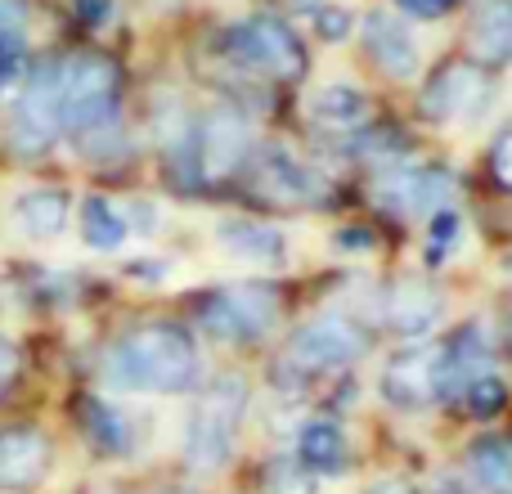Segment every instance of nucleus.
I'll return each instance as SVG.
<instances>
[{"instance_id": "f257e3e1", "label": "nucleus", "mask_w": 512, "mask_h": 494, "mask_svg": "<svg viewBox=\"0 0 512 494\" xmlns=\"http://www.w3.org/2000/svg\"><path fill=\"white\" fill-rule=\"evenodd\" d=\"M104 378L117 391L176 396L198 382V346L176 324H140L108 351Z\"/></svg>"}, {"instance_id": "f03ea898", "label": "nucleus", "mask_w": 512, "mask_h": 494, "mask_svg": "<svg viewBox=\"0 0 512 494\" xmlns=\"http://www.w3.org/2000/svg\"><path fill=\"white\" fill-rule=\"evenodd\" d=\"M45 72V86H50L54 113L59 126L72 131H90L99 122H113V104H117V68L104 54H68L54 68Z\"/></svg>"}, {"instance_id": "7ed1b4c3", "label": "nucleus", "mask_w": 512, "mask_h": 494, "mask_svg": "<svg viewBox=\"0 0 512 494\" xmlns=\"http://www.w3.org/2000/svg\"><path fill=\"white\" fill-rule=\"evenodd\" d=\"M243 409H248V382L239 373H221L212 387L198 396L185 427V459L194 472H216L234 450Z\"/></svg>"}, {"instance_id": "20e7f679", "label": "nucleus", "mask_w": 512, "mask_h": 494, "mask_svg": "<svg viewBox=\"0 0 512 494\" xmlns=\"http://www.w3.org/2000/svg\"><path fill=\"white\" fill-rule=\"evenodd\" d=\"M279 310L283 301L270 283H234V288H216L198 301V324L221 342H252V337L270 333Z\"/></svg>"}, {"instance_id": "39448f33", "label": "nucleus", "mask_w": 512, "mask_h": 494, "mask_svg": "<svg viewBox=\"0 0 512 494\" xmlns=\"http://www.w3.org/2000/svg\"><path fill=\"white\" fill-rule=\"evenodd\" d=\"M248 149H252V126L239 108H212L198 122V131H189V167L203 180H225L230 171H239Z\"/></svg>"}, {"instance_id": "423d86ee", "label": "nucleus", "mask_w": 512, "mask_h": 494, "mask_svg": "<svg viewBox=\"0 0 512 494\" xmlns=\"http://www.w3.org/2000/svg\"><path fill=\"white\" fill-rule=\"evenodd\" d=\"M490 99H495V77H490L486 68L450 63V68H441L423 86V113L432 117V122L459 126V122H477L490 108Z\"/></svg>"}, {"instance_id": "0eeeda50", "label": "nucleus", "mask_w": 512, "mask_h": 494, "mask_svg": "<svg viewBox=\"0 0 512 494\" xmlns=\"http://www.w3.org/2000/svg\"><path fill=\"white\" fill-rule=\"evenodd\" d=\"M225 50H230L239 63L256 68V72H270V77H301V68H306V50H301V41L279 23V18H265V14L230 27Z\"/></svg>"}, {"instance_id": "6e6552de", "label": "nucleus", "mask_w": 512, "mask_h": 494, "mask_svg": "<svg viewBox=\"0 0 512 494\" xmlns=\"http://www.w3.org/2000/svg\"><path fill=\"white\" fill-rule=\"evenodd\" d=\"M364 328L346 315H319L306 328H297V337L288 342V364L301 373H319V369H337L364 355Z\"/></svg>"}, {"instance_id": "1a4fd4ad", "label": "nucleus", "mask_w": 512, "mask_h": 494, "mask_svg": "<svg viewBox=\"0 0 512 494\" xmlns=\"http://www.w3.org/2000/svg\"><path fill=\"white\" fill-rule=\"evenodd\" d=\"M373 198L396 216L445 212L454 198V176L441 167H387L373 176Z\"/></svg>"}, {"instance_id": "9d476101", "label": "nucleus", "mask_w": 512, "mask_h": 494, "mask_svg": "<svg viewBox=\"0 0 512 494\" xmlns=\"http://www.w3.org/2000/svg\"><path fill=\"white\" fill-rule=\"evenodd\" d=\"M382 396L396 409H423L441 400V351H400L382 369Z\"/></svg>"}, {"instance_id": "9b49d317", "label": "nucleus", "mask_w": 512, "mask_h": 494, "mask_svg": "<svg viewBox=\"0 0 512 494\" xmlns=\"http://www.w3.org/2000/svg\"><path fill=\"white\" fill-rule=\"evenodd\" d=\"M256 198L265 203H279V207H310V203H324V180L297 162L292 153L270 149L256 167Z\"/></svg>"}, {"instance_id": "f8f14e48", "label": "nucleus", "mask_w": 512, "mask_h": 494, "mask_svg": "<svg viewBox=\"0 0 512 494\" xmlns=\"http://www.w3.org/2000/svg\"><path fill=\"white\" fill-rule=\"evenodd\" d=\"M59 131L63 126H59V113H54L45 72H36V77L27 81L23 99L14 104V117H9V140H14L18 153H45Z\"/></svg>"}, {"instance_id": "ddd939ff", "label": "nucleus", "mask_w": 512, "mask_h": 494, "mask_svg": "<svg viewBox=\"0 0 512 494\" xmlns=\"http://www.w3.org/2000/svg\"><path fill=\"white\" fill-rule=\"evenodd\" d=\"M382 319L400 337H427L436 328V319H441V292L418 279L391 283L387 297H382Z\"/></svg>"}, {"instance_id": "4468645a", "label": "nucleus", "mask_w": 512, "mask_h": 494, "mask_svg": "<svg viewBox=\"0 0 512 494\" xmlns=\"http://www.w3.org/2000/svg\"><path fill=\"white\" fill-rule=\"evenodd\" d=\"M50 472V441L32 427L0 436V490H32Z\"/></svg>"}, {"instance_id": "2eb2a0df", "label": "nucleus", "mask_w": 512, "mask_h": 494, "mask_svg": "<svg viewBox=\"0 0 512 494\" xmlns=\"http://www.w3.org/2000/svg\"><path fill=\"white\" fill-rule=\"evenodd\" d=\"M364 45H369L373 63H378L391 81H409L418 72V45L396 14H369V23H364Z\"/></svg>"}, {"instance_id": "dca6fc26", "label": "nucleus", "mask_w": 512, "mask_h": 494, "mask_svg": "<svg viewBox=\"0 0 512 494\" xmlns=\"http://www.w3.org/2000/svg\"><path fill=\"white\" fill-rule=\"evenodd\" d=\"M297 459L315 477H337V472H346V459H351L346 432L337 423H328V418H315V423H306L297 432Z\"/></svg>"}, {"instance_id": "f3484780", "label": "nucleus", "mask_w": 512, "mask_h": 494, "mask_svg": "<svg viewBox=\"0 0 512 494\" xmlns=\"http://www.w3.org/2000/svg\"><path fill=\"white\" fill-rule=\"evenodd\" d=\"M472 50L486 68L512 63V0H486L472 14Z\"/></svg>"}, {"instance_id": "a211bd4d", "label": "nucleus", "mask_w": 512, "mask_h": 494, "mask_svg": "<svg viewBox=\"0 0 512 494\" xmlns=\"http://www.w3.org/2000/svg\"><path fill=\"white\" fill-rule=\"evenodd\" d=\"M216 239H221V247L234 256V261H248V265H283V256H288L283 234L270 230V225H256V221L221 225Z\"/></svg>"}, {"instance_id": "6ab92c4d", "label": "nucleus", "mask_w": 512, "mask_h": 494, "mask_svg": "<svg viewBox=\"0 0 512 494\" xmlns=\"http://www.w3.org/2000/svg\"><path fill=\"white\" fill-rule=\"evenodd\" d=\"M14 221L27 239H54L68 225V194L59 189H32L14 203Z\"/></svg>"}, {"instance_id": "aec40b11", "label": "nucleus", "mask_w": 512, "mask_h": 494, "mask_svg": "<svg viewBox=\"0 0 512 494\" xmlns=\"http://www.w3.org/2000/svg\"><path fill=\"white\" fill-rule=\"evenodd\" d=\"M81 423H86V436L104 454H131L135 450V423L117 405H108V400L90 396L86 405H81Z\"/></svg>"}, {"instance_id": "412c9836", "label": "nucleus", "mask_w": 512, "mask_h": 494, "mask_svg": "<svg viewBox=\"0 0 512 494\" xmlns=\"http://www.w3.org/2000/svg\"><path fill=\"white\" fill-rule=\"evenodd\" d=\"M468 477L486 494H512V441L481 436L468 450Z\"/></svg>"}, {"instance_id": "4be33fe9", "label": "nucleus", "mask_w": 512, "mask_h": 494, "mask_svg": "<svg viewBox=\"0 0 512 494\" xmlns=\"http://www.w3.org/2000/svg\"><path fill=\"white\" fill-rule=\"evenodd\" d=\"M310 117L342 135V131H355V126L369 122V104H364V95L355 86H324L310 95Z\"/></svg>"}, {"instance_id": "5701e85b", "label": "nucleus", "mask_w": 512, "mask_h": 494, "mask_svg": "<svg viewBox=\"0 0 512 494\" xmlns=\"http://www.w3.org/2000/svg\"><path fill=\"white\" fill-rule=\"evenodd\" d=\"M81 239L95 252H113V247L126 243V216L108 198H86V207H81Z\"/></svg>"}, {"instance_id": "b1692460", "label": "nucleus", "mask_w": 512, "mask_h": 494, "mask_svg": "<svg viewBox=\"0 0 512 494\" xmlns=\"http://www.w3.org/2000/svg\"><path fill=\"white\" fill-rule=\"evenodd\" d=\"M315 490V472L301 459H274L265 468V494H310Z\"/></svg>"}, {"instance_id": "393cba45", "label": "nucleus", "mask_w": 512, "mask_h": 494, "mask_svg": "<svg viewBox=\"0 0 512 494\" xmlns=\"http://www.w3.org/2000/svg\"><path fill=\"white\" fill-rule=\"evenodd\" d=\"M459 396H463V405H468L477 418H495L499 409L508 405V387L495 378V373H481V378H472L468 387L459 391Z\"/></svg>"}, {"instance_id": "a878e982", "label": "nucleus", "mask_w": 512, "mask_h": 494, "mask_svg": "<svg viewBox=\"0 0 512 494\" xmlns=\"http://www.w3.org/2000/svg\"><path fill=\"white\" fill-rule=\"evenodd\" d=\"M454 239H459V212H454V207H445V212H436L432 216V261H441L445 252H450L454 247Z\"/></svg>"}, {"instance_id": "bb28decb", "label": "nucleus", "mask_w": 512, "mask_h": 494, "mask_svg": "<svg viewBox=\"0 0 512 494\" xmlns=\"http://www.w3.org/2000/svg\"><path fill=\"white\" fill-rule=\"evenodd\" d=\"M490 171H495V180L512 194V122L495 135V144H490Z\"/></svg>"}, {"instance_id": "cd10ccee", "label": "nucleus", "mask_w": 512, "mask_h": 494, "mask_svg": "<svg viewBox=\"0 0 512 494\" xmlns=\"http://www.w3.org/2000/svg\"><path fill=\"white\" fill-rule=\"evenodd\" d=\"M23 0H0V45H14L23 32Z\"/></svg>"}, {"instance_id": "c85d7f7f", "label": "nucleus", "mask_w": 512, "mask_h": 494, "mask_svg": "<svg viewBox=\"0 0 512 494\" xmlns=\"http://www.w3.org/2000/svg\"><path fill=\"white\" fill-rule=\"evenodd\" d=\"M319 36H324V41H342L346 32H351V14H346V9H319Z\"/></svg>"}, {"instance_id": "c756f323", "label": "nucleus", "mask_w": 512, "mask_h": 494, "mask_svg": "<svg viewBox=\"0 0 512 494\" xmlns=\"http://www.w3.org/2000/svg\"><path fill=\"white\" fill-rule=\"evenodd\" d=\"M400 9H405L409 18H441L445 9L454 5V0H396Z\"/></svg>"}, {"instance_id": "7c9ffc66", "label": "nucleus", "mask_w": 512, "mask_h": 494, "mask_svg": "<svg viewBox=\"0 0 512 494\" xmlns=\"http://www.w3.org/2000/svg\"><path fill=\"white\" fill-rule=\"evenodd\" d=\"M14 373H18V351H14V342H5V337H0V396L9 391Z\"/></svg>"}, {"instance_id": "2f4dec72", "label": "nucleus", "mask_w": 512, "mask_h": 494, "mask_svg": "<svg viewBox=\"0 0 512 494\" xmlns=\"http://www.w3.org/2000/svg\"><path fill=\"white\" fill-rule=\"evenodd\" d=\"M77 9L90 18V23H99V18L113 14V0H77Z\"/></svg>"}, {"instance_id": "473e14b6", "label": "nucleus", "mask_w": 512, "mask_h": 494, "mask_svg": "<svg viewBox=\"0 0 512 494\" xmlns=\"http://www.w3.org/2000/svg\"><path fill=\"white\" fill-rule=\"evenodd\" d=\"M369 494H414V486H409V481H396V477H391V481H378V486H373Z\"/></svg>"}, {"instance_id": "72a5a7b5", "label": "nucleus", "mask_w": 512, "mask_h": 494, "mask_svg": "<svg viewBox=\"0 0 512 494\" xmlns=\"http://www.w3.org/2000/svg\"><path fill=\"white\" fill-rule=\"evenodd\" d=\"M90 494H117V490H90Z\"/></svg>"}, {"instance_id": "f704fd0d", "label": "nucleus", "mask_w": 512, "mask_h": 494, "mask_svg": "<svg viewBox=\"0 0 512 494\" xmlns=\"http://www.w3.org/2000/svg\"><path fill=\"white\" fill-rule=\"evenodd\" d=\"M171 494H185V490H171Z\"/></svg>"}]
</instances>
